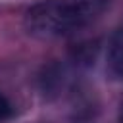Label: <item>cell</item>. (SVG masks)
<instances>
[{"label":"cell","instance_id":"1","mask_svg":"<svg viewBox=\"0 0 123 123\" xmlns=\"http://www.w3.org/2000/svg\"><path fill=\"white\" fill-rule=\"evenodd\" d=\"M110 0H42L25 12L23 25L38 38H58L73 35L96 21Z\"/></svg>","mask_w":123,"mask_h":123},{"label":"cell","instance_id":"2","mask_svg":"<svg viewBox=\"0 0 123 123\" xmlns=\"http://www.w3.org/2000/svg\"><path fill=\"white\" fill-rule=\"evenodd\" d=\"M108 65L113 75L123 79V25L113 33L108 46Z\"/></svg>","mask_w":123,"mask_h":123},{"label":"cell","instance_id":"3","mask_svg":"<svg viewBox=\"0 0 123 123\" xmlns=\"http://www.w3.org/2000/svg\"><path fill=\"white\" fill-rule=\"evenodd\" d=\"M13 113V108H12V102L0 92V123H4L6 119H10Z\"/></svg>","mask_w":123,"mask_h":123},{"label":"cell","instance_id":"4","mask_svg":"<svg viewBox=\"0 0 123 123\" xmlns=\"http://www.w3.org/2000/svg\"><path fill=\"white\" fill-rule=\"evenodd\" d=\"M119 123H123V104H121V110H119Z\"/></svg>","mask_w":123,"mask_h":123}]
</instances>
